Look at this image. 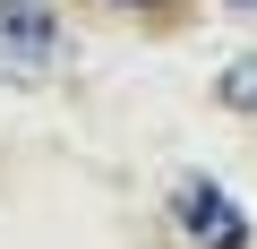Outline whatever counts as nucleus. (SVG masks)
Listing matches in <instances>:
<instances>
[{"label": "nucleus", "instance_id": "f257e3e1", "mask_svg": "<svg viewBox=\"0 0 257 249\" xmlns=\"http://www.w3.org/2000/svg\"><path fill=\"white\" fill-rule=\"evenodd\" d=\"M172 223L189 232V249H248V240H257L248 206H240L223 181H206V172H189V181L172 189Z\"/></svg>", "mask_w": 257, "mask_h": 249}, {"label": "nucleus", "instance_id": "f03ea898", "mask_svg": "<svg viewBox=\"0 0 257 249\" xmlns=\"http://www.w3.org/2000/svg\"><path fill=\"white\" fill-rule=\"evenodd\" d=\"M0 43L18 60H52L60 52V9L52 0H0Z\"/></svg>", "mask_w": 257, "mask_h": 249}, {"label": "nucleus", "instance_id": "7ed1b4c3", "mask_svg": "<svg viewBox=\"0 0 257 249\" xmlns=\"http://www.w3.org/2000/svg\"><path fill=\"white\" fill-rule=\"evenodd\" d=\"M214 103H223V112H248V120H257V52H240V60H231V69L214 77Z\"/></svg>", "mask_w": 257, "mask_h": 249}, {"label": "nucleus", "instance_id": "20e7f679", "mask_svg": "<svg viewBox=\"0 0 257 249\" xmlns=\"http://www.w3.org/2000/svg\"><path fill=\"white\" fill-rule=\"evenodd\" d=\"M111 9H163V0H111Z\"/></svg>", "mask_w": 257, "mask_h": 249}, {"label": "nucleus", "instance_id": "39448f33", "mask_svg": "<svg viewBox=\"0 0 257 249\" xmlns=\"http://www.w3.org/2000/svg\"><path fill=\"white\" fill-rule=\"evenodd\" d=\"M231 9H257V0H231Z\"/></svg>", "mask_w": 257, "mask_h": 249}]
</instances>
